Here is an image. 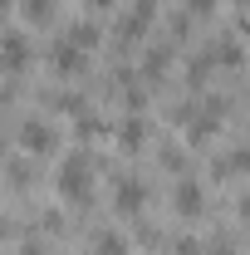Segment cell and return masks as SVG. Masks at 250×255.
Returning a JSON list of instances; mask_svg holds the SVG:
<instances>
[{"instance_id": "1", "label": "cell", "mask_w": 250, "mask_h": 255, "mask_svg": "<svg viewBox=\"0 0 250 255\" xmlns=\"http://www.w3.org/2000/svg\"><path fill=\"white\" fill-rule=\"evenodd\" d=\"M54 191H59L64 201H74V206L94 196V162H89V152L64 157V167L54 172Z\"/></svg>"}, {"instance_id": "2", "label": "cell", "mask_w": 250, "mask_h": 255, "mask_svg": "<svg viewBox=\"0 0 250 255\" xmlns=\"http://www.w3.org/2000/svg\"><path fill=\"white\" fill-rule=\"evenodd\" d=\"M54 142H59V128L44 123V118H25L20 123V147L34 152V157H44V152H54Z\"/></svg>"}, {"instance_id": "3", "label": "cell", "mask_w": 250, "mask_h": 255, "mask_svg": "<svg viewBox=\"0 0 250 255\" xmlns=\"http://www.w3.org/2000/svg\"><path fill=\"white\" fill-rule=\"evenodd\" d=\"M172 206H177V216H201V211H206V191H201V182L182 177L177 191H172Z\"/></svg>"}, {"instance_id": "4", "label": "cell", "mask_w": 250, "mask_h": 255, "mask_svg": "<svg viewBox=\"0 0 250 255\" xmlns=\"http://www.w3.org/2000/svg\"><path fill=\"white\" fill-rule=\"evenodd\" d=\"M152 15H157V0H137L123 15V25H118V39H142V30L152 25Z\"/></svg>"}, {"instance_id": "5", "label": "cell", "mask_w": 250, "mask_h": 255, "mask_svg": "<svg viewBox=\"0 0 250 255\" xmlns=\"http://www.w3.org/2000/svg\"><path fill=\"white\" fill-rule=\"evenodd\" d=\"M49 59H54V69H59V74H79V69L89 64V54H84L79 44H69V39H59V44L49 49Z\"/></svg>"}, {"instance_id": "6", "label": "cell", "mask_w": 250, "mask_h": 255, "mask_svg": "<svg viewBox=\"0 0 250 255\" xmlns=\"http://www.w3.org/2000/svg\"><path fill=\"white\" fill-rule=\"evenodd\" d=\"M142 206H147V187L132 182V177H123V182H118V211H123V216H137Z\"/></svg>"}, {"instance_id": "7", "label": "cell", "mask_w": 250, "mask_h": 255, "mask_svg": "<svg viewBox=\"0 0 250 255\" xmlns=\"http://www.w3.org/2000/svg\"><path fill=\"white\" fill-rule=\"evenodd\" d=\"M0 64H5V69H25V64H30V39H25V34H5V39H0Z\"/></svg>"}, {"instance_id": "8", "label": "cell", "mask_w": 250, "mask_h": 255, "mask_svg": "<svg viewBox=\"0 0 250 255\" xmlns=\"http://www.w3.org/2000/svg\"><path fill=\"white\" fill-rule=\"evenodd\" d=\"M118 142H123V147H132V152H137V147L147 142V123H142L137 113H127L123 123H118Z\"/></svg>"}, {"instance_id": "9", "label": "cell", "mask_w": 250, "mask_h": 255, "mask_svg": "<svg viewBox=\"0 0 250 255\" xmlns=\"http://www.w3.org/2000/svg\"><path fill=\"white\" fill-rule=\"evenodd\" d=\"M89 255H127V236H118V231H98V241H94Z\"/></svg>"}, {"instance_id": "10", "label": "cell", "mask_w": 250, "mask_h": 255, "mask_svg": "<svg viewBox=\"0 0 250 255\" xmlns=\"http://www.w3.org/2000/svg\"><path fill=\"white\" fill-rule=\"evenodd\" d=\"M64 39H69V44H79V49L89 54V49L98 44V25H89V20H84V25H74V30L64 34Z\"/></svg>"}, {"instance_id": "11", "label": "cell", "mask_w": 250, "mask_h": 255, "mask_svg": "<svg viewBox=\"0 0 250 255\" xmlns=\"http://www.w3.org/2000/svg\"><path fill=\"white\" fill-rule=\"evenodd\" d=\"M246 172V152H226V157H216V167H211V177H241Z\"/></svg>"}, {"instance_id": "12", "label": "cell", "mask_w": 250, "mask_h": 255, "mask_svg": "<svg viewBox=\"0 0 250 255\" xmlns=\"http://www.w3.org/2000/svg\"><path fill=\"white\" fill-rule=\"evenodd\" d=\"M25 15H30L34 25H44V20L54 15V0H25Z\"/></svg>"}, {"instance_id": "13", "label": "cell", "mask_w": 250, "mask_h": 255, "mask_svg": "<svg viewBox=\"0 0 250 255\" xmlns=\"http://www.w3.org/2000/svg\"><path fill=\"white\" fill-rule=\"evenodd\" d=\"M172 255H206V246H201L196 236H177V241H172Z\"/></svg>"}, {"instance_id": "14", "label": "cell", "mask_w": 250, "mask_h": 255, "mask_svg": "<svg viewBox=\"0 0 250 255\" xmlns=\"http://www.w3.org/2000/svg\"><path fill=\"white\" fill-rule=\"evenodd\" d=\"M167 59H172V49H152V54L142 59V69H147V74H162V69H167Z\"/></svg>"}, {"instance_id": "15", "label": "cell", "mask_w": 250, "mask_h": 255, "mask_svg": "<svg viewBox=\"0 0 250 255\" xmlns=\"http://www.w3.org/2000/svg\"><path fill=\"white\" fill-rule=\"evenodd\" d=\"M206 255H241L236 251V236H216V241L206 246Z\"/></svg>"}, {"instance_id": "16", "label": "cell", "mask_w": 250, "mask_h": 255, "mask_svg": "<svg viewBox=\"0 0 250 255\" xmlns=\"http://www.w3.org/2000/svg\"><path fill=\"white\" fill-rule=\"evenodd\" d=\"M221 0H187V15H211Z\"/></svg>"}, {"instance_id": "17", "label": "cell", "mask_w": 250, "mask_h": 255, "mask_svg": "<svg viewBox=\"0 0 250 255\" xmlns=\"http://www.w3.org/2000/svg\"><path fill=\"white\" fill-rule=\"evenodd\" d=\"M10 231H15V226L5 221V216H0V241H5V236H10Z\"/></svg>"}, {"instance_id": "18", "label": "cell", "mask_w": 250, "mask_h": 255, "mask_svg": "<svg viewBox=\"0 0 250 255\" xmlns=\"http://www.w3.org/2000/svg\"><path fill=\"white\" fill-rule=\"evenodd\" d=\"M84 5H94V10H108V5H113V0H84Z\"/></svg>"}, {"instance_id": "19", "label": "cell", "mask_w": 250, "mask_h": 255, "mask_svg": "<svg viewBox=\"0 0 250 255\" xmlns=\"http://www.w3.org/2000/svg\"><path fill=\"white\" fill-rule=\"evenodd\" d=\"M20 255H44V251H39V246H25V251H20Z\"/></svg>"}]
</instances>
